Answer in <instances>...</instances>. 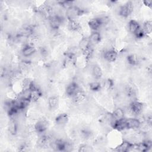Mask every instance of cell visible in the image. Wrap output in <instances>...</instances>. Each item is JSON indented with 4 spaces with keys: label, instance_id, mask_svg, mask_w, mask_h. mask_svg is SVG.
<instances>
[{
    "label": "cell",
    "instance_id": "obj_1",
    "mask_svg": "<svg viewBox=\"0 0 152 152\" xmlns=\"http://www.w3.org/2000/svg\"><path fill=\"white\" fill-rule=\"evenodd\" d=\"M85 12L84 10L78 7L72 6L71 8L66 10V17L69 20H75V19L82 15Z\"/></svg>",
    "mask_w": 152,
    "mask_h": 152
},
{
    "label": "cell",
    "instance_id": "obj_2",
    "mask_svg": "<svg viewBox=\"0 0 152 152\" xmlns=\"http://www.w3.org/2000/svg\"><path fill=\"white\" fill-rule=\"evenodd\" d=\"M133 4L131 2H128L125 5L121 6L119 10V14L124 18L128 17L133 11Z\"/></svg>",
    "mask_w": 152,
    "mask_h": 152
},
{
    "label": "cell",
    "instance_id": "obj_3",
    "mask_svg": "<svg viewBox=\"0 0 152 152\" xmlns=\"http://www.w3.org/2000/svg\"><path fill=\"white\" fill-rule=\"evenodd\" d=\"M62 19L58 15H52L49 19V24L50 27L53 30H57L62 24Z\"/></svg>",
    "mask_w": 152,
    "mask_h": 152
},
{
    "label": "cell",
    "instance_id": "obj_4",
    "mask_svg": "<svg viewBox=\"0 0 152 152\" xmlns=\"http://www.w3.org/2000/svg\"><path fill=\"white\" fill-rule=\"evenodd\" d=\"M130 109L135 115L140 114L143 110V104L138 101H134L130 104Z\"/></svg>",
    "mask_w": 152,
    "mask_h": 152
},
{
    "label": "cell",
    "instance_id": "obj_5",
    "mask_svg": "<svg viewBox=\"0 0 152 152\" xmlns=\"http://www.w3.org/2000/svg\"><path fill=\"white\" fill-rule=\"evenodd\" d=\"M151 147V141H149L142 142L138 144H133V146H132V148H135L136 150L142 152L147 151Z\"/></svg>",
    "mask_w": 152,
    "mask_h": 152
},
{
    "label": "cell",
    "instance_id": "obj_6",
    "mask_svg": "<svg viewBox=\"0 0 152 152\" xmlns=\"http://www.w3.org/2000/svg\"><path fill=\"white\" fill-rule=\"evenodd\" d=\"M79 87L75 82H72L68 85L66 88V94L70 97H72L79 91Z\"/></svg>",
    "mask_w": 152,
    "mask_h": 152
},
{
    "label": "cell",
    "instance_id": "obj_7",
    "mask_svg": "<svg viewBox=\"0 0 152 152\" xmlns=\"http://www.w3.org/2000/svg\"><path fill=\"white\" fill-rule=\"evenodd\" d=\"M48 128V122L45 119L39 120L34 125V129L39 133L44 132Z\"/></svg>",
    "mask_w": 152,
    "mask_h": 152
},
{
    "label": "cell",
    "instance_id": "obj_8",
    "mask_svg": "<svg viewBox=\"0 0 152 152\" xmlns=\"http://www.w3.org/2000/svg\"><path fill=\"white\" fill-rule=\"evenodd\" d=\"M113 128L119 131H122L125 129H128L127 124L126 122V119L123 118L120 120L115 121L113 125Z\"/></svg>",
    "mask_w": 152,
    "mask_h": 152
},
{
    "label": "cell",
    "instance_id": "obj_9",
    "mask_svg": "<svg viewBox=\"0 0 152 152\" xmlns=\"http://www.w3.org/2000/svg\"><path fill=\"white\" fill-rule=\"evenodd\" d=\"M133 144L128 141H124L115 148V151L120 152H127L132 148Z\"/></svg>",
    "mask_w": 152,
    "mask_h": 152
},
{
    "label": "cell",
    "instance_id": "obj_10",
    "mask_svg": "<svg viewBox=\"0 0 152 152\" xmlns=\"http://www.w3.org/2000/svg\"><path fill=\"white\" fill-rule=\"evenodd\" d=\"M103 21L102 19L98 18H95L91 19L88 22V27L93 30L96 31L102 24Z\"/></svg>",
    "mask_w": 152,
    "mask_h": 152
},
{
    "label": "cell",
    "instance_id": "obj_11",
    "mask_svg": "<svg viewBox=\"0 0 152 152\" xmlns=\"http://www.w3.org/2000/svg\"><path fill=\"white\" fill-rule=\"evenodd\" d=\"M69 116L67 113H63L59 114L55 118V122L58 125L63 126L65 125L68 121Z\"/></svg>",
    "mask_w": 152,
    "mask_h": 152
},
{
    "label": "cell",
    "instance_id": "obj_12",
    "mask_svg": "<svg viewBox=\"0 0 152 152\" xmlns=\"http://www.w3.org/2000/svg\"><path fill=\"white\" fill-rule=\"evenodd\" d=\"M127 124L128 129H136L138 128L141 125V122L138 119L128 118L125 119Z\"/></svg>",
    "mask_w": 152,
    "mask_h": 152
},
{
    "label": "cell",
    "instance_id": "obj_13",
    "mask_svg": "<svg viewBox=\"0 0 152 152\" xmlns=\"http://www.w3.org/2000/svg\"><path fill=\"white\" fill-rule=\"evenodd\" d=\"M118 56L117 52L114 49H110L105 52L104 54V59L108 62H114Z\"/></svg>",
    "mask_w": 152,
    "mask_h": 152
},
{
    "label": "cell",
    "instance_id": "obj_14",
    "mask_svg": "<svg viewBox=\"0 0 152 152\" xmlns=\"http://www.w3.org/2000/svg\"><path fill=\"white\" fill-rule=\"evenodd\" d=\"M35 52H36L35 48L33 46L30 45H27L25 46L22 50L23 55L24 56H27V57L31 56Z\"/></svg>",
    "mask_w": 152,
    "mask_h": 152
},
{
    "label": "cell",
    "instance_id": "obj_15",
    "mask_svg": "<svg viewBox=\"0 0 152 152\" xmlns=\"http://www.w3.org/2000/svg\"><path fill=\"white\" fill-rule=\"evenodd\" d=\"M86 99V94L79 90L75 94L72 96V100L75 103H80L84 100Z\"/></svg>",
    "mask_w": 152,
    "mask_h": 152
},
{
    "label": "cell",
    "instance_id": "obj_16",
    "mask_svg": "<svg viewBox=\"0 0 152 152\" xmlns=\"http://www.w3.org/2000/svg\"><path fill=\"white\" fill-rule=\"evenodd\" d=\"M140 28V26L138 21L134 20H131L129 21L128 23V28L132 33L134 34L139 28Z\"/></svg>",
    "mask_w": 152,
    "mask_h": 152
},
{
    "label": "cell",
    "instance_id": "obj_17",
    "mask_svg": "<svg viewBox=\"0 0 152 152\" xmlns=\"http://www.w3.org/2000/svg\"><path fill=\"white\" fill-rule=\"evenodd\" d=\"M54 145L56 149L58 151H65L67 148L66 142L62 140H56L54 142Z\"/></svg>",
    "mask_w": 152,
    "mask_h": 152
},
{
    "label": "cell",
    "instance_id": "obj_18",
    "mask_svg": "<svg viewBox=\"0 0 152 152\" xmlns=\"http://www.w3.org/2000/svg\"><path fill=\"white\" fill-rule=\"evenodd\" d=\"M8 131L12 135L17 134L18 131V126L17 122L15 120L12 119L10 121L8 125Z\"/></svg>",
    "mask_w": 152,
    "mask_h": 152
},
{
    "label": "cell",
    "instance_id": "obj_19",
    "mask_svg": "<svg viewBox=\"0 0 152 152\" xmlns=\"http://www.w3.org/2000/svg\"><path fill=\"white\" fill-rule=\"evenodd\" d=\"M59 103V99L58 97L56 96H52L49 97L48 99V105L50 109H55Z\"/></svg>",
    "mask_w": 152,
    "mask_h": 152
},
{
    "label": "cell",
    "instance_id": "obj_20",
    "mask_svg": "<svg viewBox=\"0 0 152 152\" xmlns=\"http://www.w3.org/2000/svg\"><path fill=\"white\" fill-rule=\"evenodd\" d=\"M112 116L115 121L120 120L124 118V112L122 109L117 108L112 112Z\"/></svg>",
    "mask_w": 152,
    "mask_h": 152
},
{
    "label": "cell",
    "instance_id": "obj_21",
    "mask_svg": "<svg viewBox=\"0 0 152 152\" xmlns=\"http://www.w3.org/2000/svg\"><path fill=\"white\" fill-rule=\"evenodd\" d=\"M69 29L74 32H77L81 29V26L76 20H69L68 23Z\"/></svg>",
    "mask_w": 152,
    "mask_h": 152
},
{
    "label": "cell",
    "instance_id": "obj_22",
    "mask_svg": "<svg viewBox=\"0 0 152 152\" xmlns=\"http://www.w3.org/2000/svg\"><path fill=\"white\" fill-rule=\"evenodd\" d=\"M92 74L94 78H95L97 80L100 79L103 75V72L101 68L97 65L93 66L92 68Z\"/></svg>",
    "mask_w": 152,
    "mask_h": 152
},
{
    "label": "cell",
    "instance_id": "obj_23",
    "mask_svg": "<svg viewBox=\"0 0 152 152\" xmlns=\"http://www.w3.org/2000/svg\"><path fill=\"white\" fill-rule=\"evenodd\" d=\"M89 39H90V41L91 43H93L94 44H97V43H99L101 40V35H100V33H99L96 31H94L90 35Z\"/></svg>",
    "mask_w": 152,
    "mask_h": 152
},
{
    "label": "cell",
    "instance_id": "obj_24",
    "mask_svg": "<svg viewBox=\"0 0 152 152\" xmlns=\"http://www.w3.org/2000/svg\"><path fill=\"white\" fill-rule=\"evenodd\" d=\"M90 41L89 38L83 37L79 43V48L83 50L86 49L90 46Z\"/></svg>",
    "mask_w": 152,
    "mask_h": 152
},
{
    "label": "cell",
    "instance_id": "obj_25",
    "mask_svg": "<svg viewBox=\"0 0 152 152\" xmlns=\"http://www.w3.org/2000/svg\"><path fill=\"white\" fill-rule=\"evenodd\" d=\"M49 141L48 137H47L46 135H43L38 139V140L37 141V145L39 147L42 148V147H45L48 144Z\"/></svg>",
    "mask_w": 152,
    "mask_h": 152
},
{
    "label": "cell",
    "instance_id": "obj_26",
    "mask_svg": "<svg viewBox=\"0 0 152 152\" xmlns=\"http://www.w3.org/2000/svg\"><path fill=\"white\" fill-rule=\"evenodd\" d=\"M127 61L129 64L131 65H137L138 64V58L135 54H131L126 58Z\"/></svg>",
    "mask_w": 152,
    "mask_h": 152
},
{
    "label": "cell",
    "instance_id": "obj_27",
    "mask_svg": "<svg viewBox=\"0 0 152 152\" xmlns=\"http://www.w3.org/2000/svg\"><path fill=\"white\" fill-rule=\"evenodd\" d=\"M41 96H42V93H41L40 90H39V88L33 90V91H31L30 101L36 102V101L38 100Z\"/></svg>",
    "mask_w": 152,
    "mask_h": 152
},
{
    "label": "cell",
    "instance_id": "obj_28",
    "mask_svg": "<svg viewBox=\"0 0 152 152\" xmlns=\"http://www.w3.org/2000/svg\"><path fill=\"white\" fill-rule=\"evenodd\" d=\"M31 94V91L30 89L23 90L22 92L21 93V99H23L26 100L30 101Z\"/></svg>",
    "mask_w": 152,
    "mask_h": 152
},
{
    "label": "cell",
    "instance_id": "obj_29",
    "mask_svg": "<svg viewBox=\"0 0 152 152\" xmlns=\"http://www.w3.org/2000/svg\"><path fill=\"white\" fill-rule=\"evenodd\" d=\"M143 29L145 33L150 34L152 31V22L151 20L146 21L144 24Z\"/></svg>",
    "mask_w": 152,
    "mask_h": 152
},
{
    "label": "cell",
    "instance_id": "obj_30",
    "mask_svg": "<svg viewBox=\"0 0 152 152\" xmlns=\"http://www.w3.org/2000/svg\"><path fill=\"white\" fill-rule=\"evenodd\" d=\"M101 84L99 82L97 81H94L90 84L89 88L90 90L93 91H98L101 89Z\"/></svg>",
    "mask_w": 152,
    "mask_h": 152
},
{
    "label": "cell",
    "instance_id": "obj_31",
    "mask_svg": "<svg viewBox=\"0 0 152 152\" xmlns=\"http://www.w3.org/2000/svg\"><path fill=\"white\" fill-rule=\"evenodd\" d=\"M60 5L63 7L64 8H66L68 10V8H71L72 7L73 4V1H61L59 2Z\"/></svg>",
    "mask_w": 152,
    "mask_h": 152
},
{
    "label": "cell",
    "instance_id": "obj_32",
    "mask_svg": "<svg viewBox=\"0 0 152 152\" xmlns=\"http://www.w3.org/2000/svg\"><path fill=\"white\" fill-rule=\"evenodd\" d=\"M145 34H146V33H145L144 29L140 27V28L134 33V35H135V36L137 39H142V38H143V37L145 36Z\"/></svg>",
    "mask_w": 152,
    "mask_h": 152
},
{
    "label": "cell",
    "instance_id": "obj_33",
    "mask_svg": "<svg viewBox=\"0 0 152 152\" xmlns=\"http://www.w3.org/2000/svg\"><path fill=\"white\" fill-rule=\"evenodd\" d=\"M31 81H30L28 79H24L23 81V90H26V89H29L30 84H31Z\"/></svg>",
    "mask_w": 152,
    "mask_h": 152
},
{
    "label": "cell",
    "instance_id": "obj_34",
    "mask_svg": "<svg viewBox=\"0 0 152 152\" xmlns=\"http://www.w3.org/2000/svg\"><path fill=\"white\" fill-rule=\"evenodd\" d=\"M126 92L127 95L131 97L135 95V90L132 87H130V86L127 87L126 88Z\"/></svg>",
    "mask_w": 152,
    "mask_h": 152
},
{
    "label": "cell",
    "instance_id": "obj_35",
    "mask_svg": "<svg viewBox=\"0 0 152 152\" xmlns=\"http://www.w3.org/2000/svg\"><path fill=\"white\" fill-rule=\"evenodd\" d=\"M143 3H144V4L145 6H147L148 7L151 8V6H152V1L151 0H145V1H144Z\"/></svg>",
    "mask_w": 152,
    "mask_h": 152
},
{
    "label": "cell",
    "instance_id": "obj_36",
    "mask_svg": "<svg viewBox=\"0 0 152 152\" xmlns=\"http://www.w3.org/2000/svg\"><path fill=\"white\" fill-rule=\"evenodd\" d=\"M147 123H148L149 125H151V122H152V117H151V115H150V116H148L147 117Z\"/></svg>",
    "mask_w": 152,
    "mask_h": 152
}]
</instances>
